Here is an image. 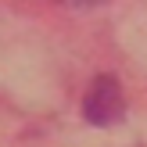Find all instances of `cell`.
I'll use <instances>...</instances> for the list:
<instances>
[{
    "instance_id": "obj_1",
    "label": "cell",
    "mask_w": 147,
    "mask_h": 147,
    "mask_svg": "<svg viewBox=\"0 0 147 147\" xmlns=\"http://www.w3.org/2000/svg\"><path fill=\"white\" fill-rule=\"evenodd\" d=\"M83 115H86L90 126H115V122H122V115H126L122 86L111 76H97L83 97Z\"/></svg>"
}]
</instances>
